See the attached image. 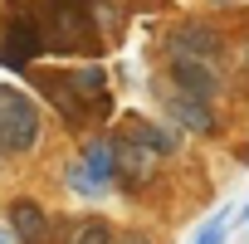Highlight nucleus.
Here are the masks:
<instances>
[{
  "mask_svg": "<svg viewBox=\"0 0 249 244\" xmlns=\"http://www.w3.org/2000/svg\"><path fill=\"white\" fill-rule=\"evenodd\" d=\"M166 49H171V59H215L220 64V35L210 25H181V30H171Z\"/></svg>",
  "mask_w": 249,
  "mask_h": 244,
  "instance_id": "obj_4",
  "label": "nucleus"
},
{
  "mask_svg": "<svg viewBox=\"0 0 249 244\" xmlns=\"http://www.w3.org/2000/svg\"><path fill=\"white\" fill-rule=\"evenodd\" d=\"M230 229H234V210L225 205V210H215V215H210V220L196 229V239H191V244H220Z\"/></svg>",
  "mask_w": 249,
  "mask_h": 244,
  "instance_id": "obj_10",
  "label": "nucleus"
},
{
  "mask_svg": "<svg viewBox=\"0 0 249 244\" xmlns=\"http://www.w3.org/2000/svg\"><path fill=\"white\" fill-rule=\"evenodd\" d=\"M10 239H15V229H0V244H10Z\"/></svg>",
  "mask_w": 249,
  "mask_h": 244,
  "instance_id": "obj_16",
  "label": "nucleus"
},
{
  "mask_svg": "<svg viewBox=\"0 0 249 244\" xmlns=\"http://www.w3.org/2000/svg\"><path fill=\"white\" fill-rule=\"evenodd\" d=\"M10 229H15V244H44L49 239V215L39 200H10Z\"/></svg>",
  "mask_w": 249,
  "mask_h": 244,
  "instance_id": "obj_7",
  "label": "nucleus"
},
{
  "mask_svg": "<svg viewBox=\"0 0 249 244\" xmlns=\"http://www.w3.org/2000/svg\"><path fill=\"white\" fill-rule=\"evenodd\" d=\"M44 30H54L49 35L54 49H78L88 39V30H93L88 0H44Z\"/></svg>",
  "mask_w": 249,
  "mask_h": 244,
  "instance_id": "obj_2",
  "label": "nucleus"
},
{
  "mask_svg": "<svg viewBox=\"0 0 249 244\" xmlns=\"http://www.w3.org/2000/svg\"><path fill=\"white\" fill-rule=\"evenodd\" d=\"M69 244H117L107 220H78V229L69 234Z\"/></svg>",
  "mask_w": 249,
  "mask_h": 244,
  "instance_id": "obj_12",
  "label": "nucleus"
},
{
  "mask_svg": "<svg viewBox=\"0 0 249 244\" xmlns=\"http://www.w3.org/2000/svg\"><path fill=\"white\" fill-rule=\"evenodd\" d=\"M171 83L186 88V93L215 98L220 93V64L215 59H171Z\"/></svg>",
  "mask_w": 249,
  "mask_h": 244,
  "instance_id": "obj_5",
  "label": "nucleus"
},
{
  "mask_svg": "<svg viewBox=\"0 0 249 244\" xmlns=\"http://www.w3.org/2000/svg\"><path fill=\"white\" fill-rule=\"evenodd\" d=\"M210 5H230V0H210Z\"/></svg>",
  "mask_w": 249,
  "mask_h": 244,
  "instance_id": "obj_18",
  "label": "nucleus"
},
{
  "mask_svg": "<svg viewBox=\"0 0 249 244\" xmlns=\"http://www.w3.org/2000/svg\"><path fill=\"white\" fill-rule=\"evenodd\" d=\"M39 142V103L15 83H0V152L25 157Z\"/></svg>",
  "mask_w": 249,
  "mask_h": 244,
  "instance_id": "obj_1",
  "label": "nucleus"
},
{
  "mask_svg": "<svg viewBox=\"0 0 249 244\" xmlns=\"http://www.w3.org/2000/svg\"><path fill=\"white\" fill-rule=\"evenodd\" d=\"M112 147H117V181L127 186V191H142L147 176H152V166H157V152H152L142 137H132V132L117 137Z\"/></svg>",
  "mask_w": 249,
  "mask_h": 244,
  "instance_id": "obj_3",
  "label": "nucleus"
},
{
  "mask_svg": "<svg viewBox=\"0 0 249 244\" xmlns=\"http://www.w3.org/2000/svg\"><path fill=\"white\" fill-rule=\"evenodd\" d=\"M69 83H73V93H78L83 103H103V98H107V73H103L98 64L69 69Z\"/></svg>",
  "mask_w": 249,
  "mask_h": 244,
  "instance_id": "obj_8",
  "label": "nucleus"
},
{
  "mask_svg": "<svg viewBox=\"0 0 249 244\" xmlns=\"http://www.w3.org/2000/svg\"><path fill=\"white\" fill-rule=\"evenodd\" d=\"M64 181H69V186H73V191H78V195H98V191H103V186H98V176H93V166H88V161H73V166H69V171H64Z\"/></svg>",
  "mask_w": 249,
  "mask_h": 244,
  "instance_id": "obj_13",
  "label": "nucleus"
},
{
  "mask_svg": "<svg viewBox=\"0 0 249 244\" xmlns=\"http://www.w3.org/2000/svg\"><path fill=\"white\" fill-rule=\"evenodd\" d=\"M83 161L93 166V176H98V181H117V147H112V142H93Z\"/></svg>",
  "mask_w": 249,
  "mask_h": 244,
  "instance_id": "obj_9",
  "label": "nucleus"
},
{
  "mask_svg": "<svg viewBox=\"0 0 249 244\" xmlns=\"http://www.w3.org/2000/svg\"><path fill=\"white\" fill-rule=\"evenodd\" d=\"M93 20H98L103 35H117V20H122V15H117V5H103V0H93Z\"/></svg>",
  "mask_w": 249,
  "mask_h": 244,
  "instance_id": "obj_14",
  "label": "nucleus"
},
{
  "mask_svg": "<svg viewBox=\"0 0 249 244\" xmlns=\"http://www.w3.org/2000/svg\"><path fill=\"white\" fill-rule=\"evenodd\" d=\"M117 244H152L142 229H127V234H117Z\"/></svg>",
  "mask_w": 249,
  "mask_h": 244,
  "instance_id": "obj_15",
  "label": "nucleus"
},
{
  "mask_svg": "<svg viewBox=\"0 0 249 244\" xmlns=\"http://www.w3.org/2000/svg\"><path fill=\"white\" fill-rule=\"evenodd\" d=\"M166 107H171V122H181L186 132H215V112H210V98L176 88V93L166 98Z\"/></svg>",
  "mask_w": 249,
  "mask_h": 244,
  "instance_id": "obj_6",
  "label": "nucleus"
},
{
  "mask_svg": "<svg viewBox=\"0 0 249 244\" xmlns=\"http://www.w3.org/2000/svg\"><path fill=\"white\" fill-rule=\"evenodd\" d=\"M127 132H132V137H142V142H147L157 157H171V152H176V137H171V132H161L157 122H132Z\"/></svg>",
  "mask_w": 249,
  "mask_h": 244,
  "instance_id": "obj_11",
  "label": "nucleus"
},
{
  "mask_svg": "<svg viewBox=\"0 0 249 244\" xmlns=\"http://www.w3.org/2000/svg\"><path fill=\"white\" fill-rule=\"evenodd\" d=\"M244 69H249V44H244Z\"/></svg>",
  "mask_w": 249,
  "mask_h": 244,
  "instance_id": "obj_17",
  "label": "nucleus"
}]
</instances>
